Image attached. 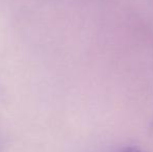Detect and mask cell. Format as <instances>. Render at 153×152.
<instances>
[{
    "mask_svg": "<svg viewBox=\"0 0 153 152\" xmlns=\"http://www.w3.org/2000/svg\"><path fill=\"white\" fill-rule=\"evenodd\" d=\"M120 152H143V151L141 149L137 148V147H126V148H124Z\"/></svg>",
    "mask_w": 153,
    "mask_h": 152,
    "instance_id": "cell-1",
    "label": "cell"
}]
</instances>
